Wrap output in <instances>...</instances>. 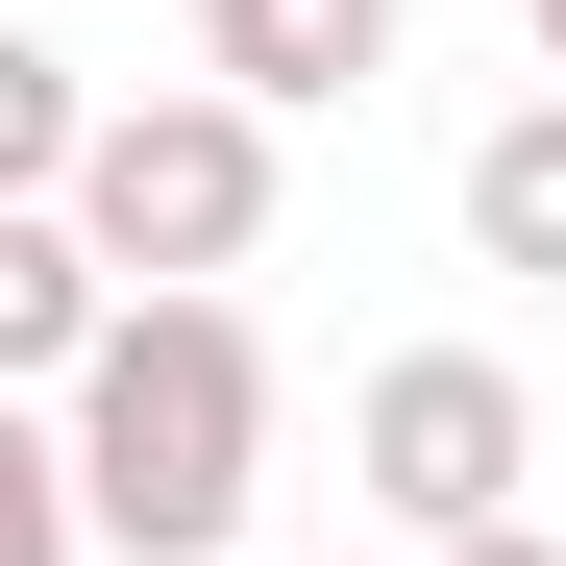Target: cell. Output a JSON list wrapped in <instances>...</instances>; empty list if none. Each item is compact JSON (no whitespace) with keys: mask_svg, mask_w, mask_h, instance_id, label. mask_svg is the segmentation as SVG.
I'll use <instances>...</instances> for the list:
<instances>
[{"mask_svg":"<svg viewBox=\"0 0 566 566\" xmlns=\"http://www.w3.org/2000/svg\"><path fill=\"white\" fill-rule=\"evenodd\" d=\"M50 468L99 566H247L271 493V321L247 296H99V345L50 369Z\"/></svg>","mask_w":566,"mask_h":566,"instance_id":"6da1fadb","label":"cell"},{"mask_svg":"<svg viewBox=\"0 0 566 566\" xmlns=\"http://www.w3.org/2000/svg\"><path fill=\"white\" fill-rule=\"evenodd\" d=\"M271 148H296V124H247L222 74H148V99H99V124H74L50 222L99 247V296H222V271L271 247Z\"/></svg>","mask_w":566,"mask_h":566,"instance_id":"7a4b0ae2","label":"cell"},{"mask_svg":"<svg viewBox=\"0 0 566 566\" xmlns=\"http://www.w3.org/2000/svg\"><path fill=\"white\" fill-rule=\"evenodd\" d=\"M345 493L395 517V542H468V517H542V395L493 345H395L345 395Z\"/></svg>","mask_w":566,"mask_h":566,"instance_id":"3957f363","label":"cell"},{"mask_svg":"<svg viewBox=\"0 0 566 566\" xmlns=\"http://www.w3.org/2000/svg\"><path fill=\"white\" fill-rule=\"evenodd\" d=\"M198 74H222L247 124H321V99L395 74V0H198Z\"/></svg>","mask_w":566,"mask_h":566,"instance_id":"277c9868","label":"cell"},{"mask_svg":"<svg viewBox=\"0 0 566 566\" xmlns=\"http://www.w3.org/2000/svg\"><path fill=\"white\" fill-rule=\"evenodd\" d=\"M468 271H542V296H566V99L468 124Z\"/></svg>","mask_w":566,"mask_h":566,"instance_id":"5b68a950","label":"cell"},{"mask_svg":"<svg viewBox=\"0 0 566 566\" xmlns=\"http://www.w3.org/2000/svg\"><path fill=\"white\" fill-rule=\"evenodd\" d=\"M74 345H99V247H74L50 198H0V395H50Z\"/></svg>","mask_w":566,"mask_h":566,"instance_id":"8992f818","label":"cell"},{"mask_svg":"<svg viewBox=\"0 0 566 566\" xmlns=\"http://www.w3.org/2000/svg\"><path fill=\"white\" fill-rule=\"evenodd\" d=\"M74 124H99V74H74L25 0H0V198H50V172H74Z\"/></svg>","mask_w":566,"mask_h":566,"instance_id":"52a82bcc","label":"cell"},{"mask_svg":"<svg viewBox=\"0 0 566 566\" xmlns=\"http://www.w3.org/2000/svg\"><path fill=\"white\" fill-rule=\"evenodd\" d=\"M0 566H99L74 542V468H50V395H0Z\"/></svg>","mask_w":566,"mask_h":566,"instance_id":"ba28073f","label":"cell"},{"mask_svg":"<svg viewBox=\"0 0 566 566\" xmlns=\"http://www.w3.org/2000/svg\"><path fill=\"white\" fill-rule=\"evenodd\" d=\"M419 566H566V542H542V517H468V542H419Z\"/></svg>","mask_w":566,"mask_h":566,"instance_id":"9c48e42d","label":"cell"},{"mask_svg":"<svg viewBox=\"0 0 566 566\" xmlns=\"http://www.w3.org/2000/svg\"><path fill=\"white\" fill-rule=\"evenodd\" d=\"M542 99H566V0H542Z\"/></svg>","mask_w":566,"mask_h":566,"instance_id":"30bf717a","label":"cell"}]
</instances>
